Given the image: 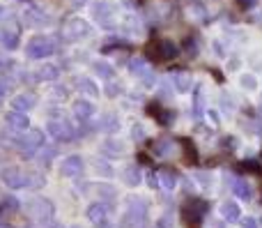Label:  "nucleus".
Returning <instances> with one entry per match:
<instances>
[{
	"label": "nucleus",
	"mask_w": 262,
	"mask_h": 228,
	"mask_svg": "<svg viewBox=\"0 0 262 228\" xmlns=\"http://www.w3.org/2000/svg\"><path fill=\"white\" fill-rule=\"evenodd\" d=\"M207 210H209L207 201H203V198H191V201H186L184 208H182V221L189 228H200Z\"/></svg>",
	"instance_id": "obj_1"
},
{
	"label": "nucleus",
	"mask_w": 262,
	"mask_h": 228,
	"mask_svg": "<svg viewBox=\"0 0 262 228\" xmlns=\"http://www.w3.org/2000/svg\"><path fill=\"white\" fill-rule=\"evenodd\" d=\"M147 217V203L138 196H129L127 198V215L122 219V228H138L145 224Z\"/></svg>",
	"instance_id": "obj_2"
},
{
	"label": "nucleus",
	"mask_w": 262,
	"mask_h": 228,
	"mask_svg": "<svg viewBox=\"0 0 262 228\" xmlns=\"http://www.w3.org/2000/svg\"><path fill=\"white\" fill-rule=\"evenodd\" d=\"M26 53L28 58L32 60H41V58H49V55L55 53V42L46 35H35L28 39V46H26Z\"/></svg>",
	"instance_id": "obj_3"
},
{
	"label": "nucleus",
	"mask_w": 262,
	"mask_h": 228,
	"mask_svg": "<svg viewBox=\"0 0 262 228\" xmlns=\"http://www.w3.org/2000/svg\"><path fill=\"white\" fill-rule=\"evenodd\" d=\"M180 49H177L175 42L170 39H157L147 46V58L154 63H168V60H175Z\"/></svg>",
	"instance_id": "obj_4"
},
{
	"label": "nucleus",
	"mask_w": 262,
	"mask_h": 228,
	"mask_svg": "<svg viewBox=\"0 0 262 228\" xmlns=\"http://www.w3.org/2000/svg\"><path fill=\"white\" fill-rule=\"evenodd\" d=\"M14 146H16L18 150H21V155L28 159V157H32L41 146H44V134H41L39 129H30L28 134L14 138Z\"/></svg>",
	"instance_id": "obj_5"
},
{
	"label": "nucleus",
	"mask_w": 262,
	"mask_h": 228,
	"mask_svg": "<svg viewBox=\"0 0 262 228\" xmlns=\"http://www.w3.org/2000/svg\"><path fill=\"white\" fill-rule=\"evenodd\" d=\"M90 35V23L83 21L81 16H72L64 21V28H62V37L67 42H78L83 37Z\"/></svg>",
	"instance_id": "obj_6"
},
{
	"label": "nucleus",
	"mask_w": 262,
	"mask_h": 228,
	"mask_svg": "<svg viewBox=\"0 0 262 228\" xmlns=\"http://www.w3.org/2000/svg\"><path fill=\"white\" fill-rule=\"evenodd\" d=\"M46 132H49L51 138H55V141H64V143H69V141L76 138V129H74L64 118L51 120V122L46 125Z\"/></svg>",
	"instance_id": "obj_7"
},
{
	"label": "nucleus",
	"mask_w": 262,
	"mask_h": 228,
	"mask_svg": "<svg viewBox=\"0 0 262 228\" xmlns=\"http://www.w3.org/2000/svg\"><path fill=\"white\" fill-rule=\"evenodd\" d=\"M0 180H3L9 189H23L26 187V173H21L16 166H5V169L0 171Z\"/></svg>",
	"instance_id": "obj_8"
},
{
	"label": "nucleus",
	"mask_w": 262,
	"mask_h": 228,
	"mask_svg": "<svg viewBox=\"0 0 262 228\" xmlns=\"http://www.w3.org/2000/svg\"><path fill=\"white\" fill-rule=\"evenodd\" d=\"M92 16H95L97 23L101 26H113V18H115V12H113V5L111 3H92Z\"/></svg>",
	"instance_id": "obj_9"
},
{
	"label": "nucleus",
	"mask_w": 262,
	"mask_h": 228,
	"mask_svg": "<svg viewBox=\"0 0 262 228\" xmlns=\"http://www.w3.org/2000/svg\"><path fill=\"white\" fill-rule=\"evenodd\" d=\"M30 210H32V217L39 219L41 224H49L51 217H53V205H51V201H46V198H35V201L30 203Z\"/></svg>",
	"instance_id": "obj_10"
},
{
	"label": "nucleus",
	"mask_w": 262,
	"mask_h": 228,
	"mask_svg": "<svg viewBox=\"0 0 262 228\" xmlns=\"http://www.w3.org/2000/svg\"><path fill=\"white\" fill-rule=\"evenodd\" d=\"M18 42H21V30L16 26H5L0 28V44L7 51L18 49Z\"/></svg>",
	"instance_id": "obj_11"
},
{
	"label": "nucleus",
	"mask_w": 262,
	"mask_h": 228,
	"mask_svg": "<svg viewBox=\"0 0 262 228\" xmlns=\"http://www.w3.org/2000/svg\"><path fill=\"white\" fill-rule=\"evenodd\" d=\"M60 173L64 178H78L83 173V159L78 155H72V157H64L62 166H60Z\"/></svg>",
	"instance_id": "obj_12"
},
{
	"label": "nucleus",
	"mask_w": 262,
	"mask_h": 228,
	"mask_svg": "<svg viewBox=\"0 0 262 228\" xmlns=\"http://www.w3.org/2000/svg\"><path fill=\"white\" fill-rule=\"evenodd\" d=\"M147 113H149V115H154V118H157V122H159V125H163V127L172 125V122H175V118H177L175 111L163 109L161 104H149V106H147Z\"/></svg>",
	"instance_id": "obj_13"
},
{
	"label": "nucleus",
	"mask_w": 262,
	"mask_h": 228,
	"mask_svg": "<svg viewBox=\"0 0 262 228\" xmlns=\"http://www.w3.org/2000/svg\"><path fill=\"white\" fill-rule=\"evenodd\" d=\"M5 120H7V125L12 129H18V132H26L28 127H30V120H28V113H23V111H9L7 115H5Z\"/></svg>",
	"instance_id": "obj_14"
},
{
	"label": "nucleus",
	"mask_w": 262,
	"mask_h": 228,
	"mask_svg": "<svg viewBox=\"0 0 262 228\" xmlns=\"http://www.w3.org/2000/svg\"><path fill=\"white\" fill-rule=\"evenodd\" d=\"M159 173V184H161L163 189H166V192H172V189L177 187V180H180V173H177L175 169H159L157 171Z\"/></svg>",
	"instance_id": "obj_15"
},
{
	"label": "nucleus",
	"mask_w": 262,
	"mask_h": 228,
	"mask_svg": "<svg viewBox=\"0 0 262 228\" xmlns=\"http://www.w3.org/2000/svg\"><path fill=\"white\" fill-rule=\"evenodd\" d=\"M74 115H76V120H81V122L92 120V115H95V104H92V101H88V99L74 101Z\"/></svg>",
	"instance_id": "obj_16"
},
{
	"label": "nucleus",
	"mask_w": 262,
	"mask_h": 228,
	"mask_svg": "<svg viewBox=\"0 0 262 228\" xmlns=\"http://www.w3.org/2000/svg\"><path fill=\"white\" fill-rule=\"evenodd\" d=\"M172 150H175V141L168 138V136H161V138H157V141L152 143V152L157 157H170Z\"/></svg>",
	"instance_id": "obj_17"
},
{
	"label": "nucleus",
	"mask_w": 262,
	"mask_h": 228,
	"mask_svg": "<svg viewBox=\"0 0 262 228\" xmlns=\"http://www.w3.org/2000/svg\"><path fill=\"white\" fill-rule=\"evenodd\" d=\"M232 194H235L239 201H251V198H253V187H251L246 180L237 178V180H232Z\"/></svg>",
	"instance_id": "obj_18"
},
{
	"label": "nucleus",
	"mask_w": 262,
	"mask_h": 228,
	"mask_svg": "<svg viewBox=\"0 0 262 228\" xmlns=\"http://www.w3.org/2000/svg\"><path fill=\"white\" fill-rule=\"evenodd\" d=\"M122 182L129 184V187H138L143 182V173H140V166L138 164H131L122 171Z\"/></svg>",
	"instance_id": "obj_19"
},
{
	"label": "nucleus",
	"mask_w": 262,
	"mask_h": 228,
	"mask_svg": "<svg viewBox=\"0 0 262 228\" xmlns=\"http://www.w3.org/2000/svg\"><path fill=\"white\" fill-rule=\"evenodd\" d=\"M106 212H108V208H106V203H92L90 208H88V219L92 221V224H104L106 221Z\"/></svg>",
	"instance_id": "obj_20"
},
{
	"label": "nucleus",
	"mask_w": 262,
	"mask_h": 228,
	"mask_svg": "<svg viewBox=\"0 0 262 228\" xmlns=\"http://www.w3.org/2000/svg\"><path fill=\"white\" fill-rule=\"evenodd\" d=\"M221 217L226 221H230V224H235V221H242V210L239 205H237L235 201H226L221 205Z\"/></svg>",
	"instance_id": "obj_21"
},
{
	"label": "nucleus",
	"mask_w": 262,
	"mask_h": 228,
	"mask_svg": "<svg viewBox=\"0 0 262 228\" xmlns=\"http://www.w3.org/2000/svg\"><path fill=\"white\" fill-rule=\"evenodd\" d=\"M191 86H193V78L186 72H172V88L177 92H189Z\"/></svg>",
	"instance_id": "obj_22"
},
{
	"label": "nucleus",
	"mask_w": 262,
	"mask_h": 228,
	"mask_svg": "<svg viewBox=\"0 0 262 228\" xmlns=\"http://www.w3.org/2000/svg\"><path fill=\"white\" fill-rule=\"evenodd\" d=\"M35 95H16L12 99V109L14 111H23V113H28L30 109H35Z\"/></svg>",
	"instance_id": "obj_23"
},
{
	"label": "nucleus",
	"mask_w": 262,
	"mask_h": 228,
	"mask_svg": "<svg viewBox=\"0 0 262 228\" xmlns=\"http://www.w3.org/2000/svg\"><path fill=\"white\" fill-rule=\"evenodd\" d=\"M26 21H28V26H44V23L49 21V16H46L39 7H28L26 9Z\"/></svg>",
	"instance_id": "obj_24"
},
{
	"label": "nucleus",
	"mask_w": 262,
	"mask_h": 228,
	"mask_svg": "<svg viewBox=\"0 0 262 228\" xmlns=\"http://www.w3.org/2000/svg\"><path fill=\"white\" fill-rule=\"evenodd\" d=\"M177 143H180L182 152H184V159L189 161V164H195V161H198V150H195L193 141H191V138H180Z\"/></svg>",
	"instance_id": "obj_25"
},
{
	"label": "nucleus",
	"mask_w": 262,
	"mask_h": 228,
	"mask_svg": "<svg viewBox=\"0 0 262 228\" xmlns=\"http://www.w3.org/2000/svg\"><path fill=\"white\" fill-rule=\"evenodd\" d=\"M101 152H104L106 157H111V159H113V157H120L124 152V143L115 141V138H108V141L101 146Z\"/></svg>",
	"instance_id": "obj_26"
},
{
	"label": "nucleus",
	"mask_w": 262,
	"mask_h": 228,
	"mask_svg": "<svg viewBox=\"0 0 262 228\" xmlns=\"http://www.w3.org/2000/svg\"><path fill=\"white\" fill-rule=\"evenodd\" d=\"M99 129H104V132H108V134L118 132V129H120V120H118V115H115V113H106V115H101Z\"/></svg>",
	"instance_id": "obj_27"
},
{
	"label": "nucleus",
	"mask_w": 262,
	"mask_h": 228,
	"mask_svg": "<svg viewBox=\"0 0 262 228\" xmlns=\"http://www.w3.org/2000/svg\"><path fill=\"white\" fill-rule=\"evenodd\" d=\"M58 76H60V69L53 67V65H41L39 72H37V78H39V81H46V83L55 81Z\"/></svg>",
	"instance_id": "obj_28"
},
{
	"label": "nucleus",
	"mask_w": 262,
	"mask_h": 228,
	"mask_svg": "<svg viewBox=\"0 0 262 228\" xmlns=\"http://www.w3.org/2000/svg\"><path fill=\"white\" fill-rule=\"evenodd\" d=\"M37 152H39V161L44 166H51L53 164V159L58 157V148H53V146H41Z\"/></svg>",
	"instance_id": "obj_29"
},
{
	"label": "nucleus",
	"mask_w": 262,
	"mask_h": 228,
	"mask_svg": "<svg viewBox=\"0 0 262 228\" xmlns=\"http://www.w3.org/2000/svg\"><path fill=\"white\" fill-rule=\"evenodd\" d=\"M205 115V97H203V88H195V99H193V118L203 120Z\"/></svg>",
	"instance_id": "obj_30"
},
{
	"label": "nucleus",
	"mask_w": 262,
	"mask_h": 228,
	"mask_svg": "<svg viewBox=\"0 0 262 228\" xmlns=\"http://www.w3.org/2000/svg\"><path fill=\"white\" fill-rule=\"evenodd\" d=\"M92 67H95V74H97V76H99V78H106V81H111V78H113V74H115V69L111 67L108 63H104V60H97Z\"/></svg>",
	"instance_id": "obj_31"
},
{
	"label": "nucleus",
	"mask_w": 262,
	"mask_h": 228,
	"mask_svg": "<svg viewBox=\"0 0 262 228\" xmlns=\"http://www.w3.org/2000/svg\"><path fill=\"white\" fill-rule=\"evenodd\" d=\"M76 88L83 92V95H90V97H97L99 95V88L90 81V78H76Z\"/></svg>",
	"instance_id": "obj_32"
},
{
	"label": "nucleus",
	"mask_w": 262,
	"mask_h": 228,
	"mask_svg": "<svg viewBox=\"0 0 262 228\" xmlns=\"http://www.w3.org/2000/svg\"><path fill=\"white\" fill-rule=\"evenodd\" d=\"M129 69H131L134 76H143L149 67H147V63H145V58H131L129 60Z\"/></svg>",
	"instance_id": "obj_33"
},
{
	"label": "nucleus",
	"mask_w": 262,
	"mask_h": 228,
	"mask_svg": "<svg viewBox=\"0 0 262 228\" xmlns=\"http://www.w3.org/2000/svg\"><path fill=\"white\" fill-rule=\"evenodd\" d=\"M97 192H99V196L104 198L108 205L115 203V187H111V184H97Z\"/></svg>",
	"instance_id": "obj_34"
},
{
	"label": "nucleus",
	"mask_w": 262,
	"mask_h": 228,
	"mask_svg": "<svg viewBox=\"0 0 262 228\" xmlns=\"http://www.w3.org/2000/svg\"><path fill=\"white\" fill-rule=\"evenodd\" d=\"M18 210V201L14 196H5L0 203V215H7V212H16Z\"/></svg>",
	"instance_id": "obj_35"
},
{
	"label": "nucleus",
	"mask_w": 262,
	"mask_h": 228,
	"mask_svg": "<svg viewBox=\"0 0 262 228\" xmlns=\"http://www.w3.org/2000/svg\"><path fill=\"white\" fill-rule=\"evenodd\" d=\"M41 184H44V175L41 173H26V187L39 189Z\"/></svg>",
	"instance_id": "obj_36"
},
{
	"label": "nucleus",
	"mask_w": 262,
	"mask_h": 228,
	"mask_svg": "<svg viewBox=\"0 0 262 228\" xmlns=\"http://www.w3.org/2000/svg\"><path fill=\"white\" fill-rule=\"evenodd\" d=\"M237 169H239V171H251V173H258L260 164L255 159H244L242 164H237Z\"/></svg>",
	"instance_id": "obj_37"
},
{
	"label": "nucleus",
	"mask_w": 262,
	"mask_h": 228,
	"mask_svg": "<svg viewBox=\"0 0 262 228\" xmlns=\"http://www.w3.org/2000/svg\"><path fill=\"white\" fill-rule=\"evenodd\" d=\"M198 49H200L198 39H195V37H186V39H184V51H186V53L195 55V53H198Z\"/></svg>",
	"instance_id": "obj_38"
},
{
	"label": "nucleus",
	"mask_w": 262,
	"mask_h": 228,
	"mask_svg": "<svg viewBox=\"0 0 262 228\" xmlns=\"http://www.w3.org/2000/svg\"><path fill=\"white\" fill-rule=\"evenodd\" d=\"M221 106H223V111H228V113H232L235 111V99H232V95H228V92H223L221 95Z\"/></svg>",
	"instance_id": "obj_39"
},
{
	"label": "nucleus",
	"mask_w": 262,
	"mask_h": 228,
	"mask_svg": "<svg viewBox=\"0 0 262 228\" xmlns=\"http://www.w3.org/2000/svg\"><path fill=\"white\" fill-rule=\"evenodd\" d=\"M140 81H143V86L145 88H152V86H157V76H154V72L152 69H147V72L143 74V76H138Z\"/></svg>",
	"instance_id": "obj_40"
},
{
	"label": "nucleus",
	"mask_w": 262,
	"mask_h": 228,
	"mask_svg": "<svg viewBox=\"0 0 262 228\" xmlns=\"http://www.w3.org/2000/svg\"><path fill=\"white\" fill-rule=\"evenodd\" d=\"M242 86L246 88V90H255V86H258V81H255L253 74H244L242 76Z\"/></svg>",
	"instance_id": "obj_41"
},
{
	"label": "nucleus",
	"mask_w": 262,
	"mask_h": 228,
	"mask_svg": "<svg viewBox=\"0 0 262 228\" xmlns=\"http://www.w3.org/2000/svg\"><path fill=\"white\" fill-rule=\"evenodd\" d=\"M131 138H134V141H143V138H145L143 125H134V127H131Z\"/></svg>",
	"instance_id": "obj_42"
},
{
	"label": "nucleus",
	"mask_w": 262,
	"mask_h": 228,
	"mask_svg": "<svg viewBox=\"0 0 262 228\" xmlns=\"http://www.w3.org/2000/svg\"><path fill=\"white\" fill-rule=\"evenodd\" d=\"M246 129H251V132H255V134H262V118H253L251 122H246Z\"/></svg>",
	"instance_id": "obj_43"
},
{
	"label": "nucleus",
	"mask_w": 262,
	"mask_h": 228,
	"mask_svg": "<svg viewBox=\"0 0 262 228\" xmlns=\"http://www.w3.org/2000/svg\"><path fill=\"white\" fill-rule=\"evenodd\" d=\"M9 90H12V81L7 76H0V97H5Z\"/></svg>",
	"instance_id": "obj_44"
},
{
	"label": "nucleus",
	"mask_w": 262,
	"mask_h": 228,
	"mask_svg": "<svg viewBox=\"0 0 262 228\" xmlns=\"http://www.w3.org/2000/svg\"><path fill=\"white\" fill-rule=\"evenodd\" d=\"M106 95H108V97H118L120 95V83H115V81L106 83Z\"/></svg>",
	"instance_id": "obj_45"
},
{
	"label": "nucleus",
	"mask_w": 262,
	"mask_h": 228,
	"mask_svg": "<svg viewBox=\"0 0 262 228\" xmlns=\"http://www.w3.org/2000/svg\"><path fill=\"white\" fill-rule=\"evenodd\" d=\"M157 228H172V217L170 215H163L161 219L157 221Z\"/></svg>",
	"instance_id": "obj_46"
},
{
	"label": "nucleus",
	"mask_w": 262,
	"mask_h": 228,
	"mask_svg": "<svg viewBox=\"0 0 262 228\" xmlns=\"http://www.w3.org/2000/svg\"><path fill=\"white\" fill-rule=\"evenodd\" d=\"M221 146H223V148H228V150H232V148H237L235 136H223V138H221Z\"/></svg>",
	"instance_id": "obj_47"
},
{
	"label": "nucleus",
	"mask_w": 262,
	"mask_h": 228,
	"mask_svg": "<svg viewBox=\"0 0 262 228\" xmlns=\"http://www.w3.org/2000/svg\"><path fill=\"white\" fill-rule=\"evenodd\" d=\"M242 226L244 228H258V219H255V217H244V219H242Z\"/></svg>",
	"instance_id": "obj_48"
},
{
	"label": "nucleus",
	"mask_w": 262,
	"mask_h": 228,
	"mask_svg": "<svg viewBox=\"0 0 262 228\" xmlns=\"http://www.w3.org/2000/svg\"><path fill=\"white\" fill-rule=\"evenodd\" d=\"M95 169H97V171H104L106 175H111V166L106 164V161H101V159H97V161H95Z\"/></svg>",
	"instance_id": "obj_49"
},
{
	"label": "nucleus",
	"mask_w": 262,
	"mask_h": 228,
	"mask_svg": "<svg viewBox=\"0 0 262 228\" xmlns=\"http://www.w3.org/2000/svg\"><path fill=\"white\" fill-rule=\"evenodd\" d=\"M239 9H253L255 7V0H237Z\"/></svg>",
	"instance_id": "obj_50"
},
{
	"label": "nucleus",
	"mask_w": 262,
	"mask_h": 228,
	"mask_svg": "<svg viewBox=\"0 0 262 228\" xmlns=\"http://www.w3.org/2000/svg\"><path fill=\"white\" fill-rule=\"evenodd\" d=\"M147 184H149V187H157V184H159V173H157V171H152V173H149V178H147Z\"/></svg>",
	"instance_id": "obj_51"
},
{
	"label": "nucleus",
	"mask_w": 262,
	"mask_h": 228,
	"mask_svg": "<svg viewBox=\"0 0 262 228\" xmlns=\"http://www.w3.org/2000/svg\"><path fill=\"white\" fill-rule=\"evenodd\" d=\"M195 178H198V182L203 184V187H209V182H212V180H209V175H207V173H198V175H195Z\"/></svg>",
	"instance_id": "obj_52"
},
{
	"label": "nucleus",
	"mask_w": 262,
	"mask_h": 228,
	"mask_svg": "<svg viewBox=\"0 0 262 228\" xmlns=\"http://www.w3.org/2000/svg\"><path fill=\"white\" fill-rule=\"evenodd\" d=\"M161 97H170V83L161 81Z\"/></svg>",
	"instance_id": "obj_53"
},
{
	"label": "nucleus",
	"mask_w": 262,
	"mask_h": 228,
	"mask_svg": "<svg viewBox=\"0 0 262 228\" xmlns=\"http://www.w3.org/2000/svg\"><path fill=\"white\" fill-rule=\"evenodd\" d=\"M209 118H212L214 125H219V113H216V111H209Z\"/></svg>",
	"instance_id": "obj_54"
},
{
	"label": "nucleus",
	"mask_w": 262,
	"mask_h": 228,
	"mask_svg": "<svg viewBox=\"0 0 262 228\" xmlns=\"http://www.w3.org/2000/svg\"><path fill=\"white\" fill-rule=\"evenodd\" d=\"M214 51H216L219 55H223V49H221V44H214Z\"/></svg>",
	"instance_id": "obj_55"
},
{
	"label": "nucleus",
	"mask_w": 262,
	"mask_h": 228,
	"mask_svg": "<svg viewBox=\"0 0 262 228\" xmlns=\"http://www.w3.org/2000/svg\"><path fill=\"white\" fill-rule=\"evenodd\" d=\"M85 3H90V0H74V5H76V7H81V5H85Z\"/></svg>",
	"instance_id": "obj_56"
},
{
	"label": "nucleus",
	"mask_w": 262,
	"mask_h": 228,
	"mask_svg": "<svg viewBox=\"0 0 262 228\" xmlns=\"http://www.w3.org/2000/svg\"><path fill=\"white\" fill-rule=\"evenodd\" d=\"M0 228H12V226H9V224H0Z\"/></svg>",
	"instance_id": "obj_57"
},
{
	"label": "nucleus",
	"mask_w": 262,
	"mask_h": 228,
	"mask_svg": "<svg viewBox=\"0 0 262 228\" xmlns=\"http://www.w3.org/2000/svg\"><path fill=\"white\" fill-rule=\"evenodd\" d=\"M258 106H260V111H262V95H260V104Z\"/></svg>",
	"instance_id": "obj_58"
},
{
	"label": "nucleus",
	"mask_w": 262,
	"mask_h": 228,
	"mask_svg": "<svg viewBox=\"0 0 262 228\" xmlns=\"http://www.w3.org/2000/svg\"><path fill=\"white\" fill-rule=\"evenodd\" d=\"M74 228H78V226H74Z\"/></svg>",
	"instance_id": "obj_59"
}]
</instances>
